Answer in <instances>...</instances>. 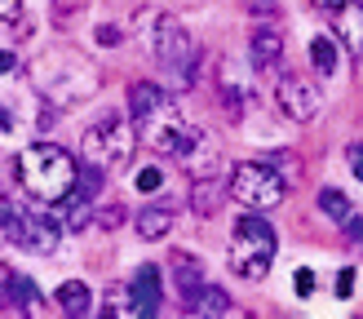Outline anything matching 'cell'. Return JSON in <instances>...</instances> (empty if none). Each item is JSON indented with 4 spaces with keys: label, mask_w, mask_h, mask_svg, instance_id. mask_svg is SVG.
<instances>
[{
    "label": "cell",
    "mask_w": 363,
    "mask_h": 319,
    "mask_svg": "<svg viewBox=\"0 0 363 319\" xmlns=\"http://www.w3.org/2000/svg\"><path fill=\"white\" fill-rule=\"evenodd\" d=\"M133 40L142 49V58H151L173 84H195V40L173 13L142 9L133 18Z\"/></svg>",
    "instance_id": "6da1fadb"
},
{
    "label": "cell",
    "mask_w": 363,
    "mask_h": 319,
    "mask_svg": "<svg viewBox=\"0 0 363 319\" xmlns=\"http://www.w3.org/2000/svg\"><path fill=\"white\" fill-rule=\"evenodd\" d=\"M13 182L23 195H31L35 204H67L76 195V182H80V169L62 147L53 142H35L23 155L13 160Z\"/></svg>",
    "instance_id": "7a4b0ae2"
},
{
    "label": "cell",
    "mask_w": 363,
    "mask_h": 319,
    "mask_svg": "<svg viewBox=\"0 0 363 319\" xmlns=\"http://www.w3.org/2000/svg\"><path fill=\"white\" fill-rule=\"evenodd\" d=\"M129 116L138 124V138L147 142V147H155L160 155H169V160H177L182 142H186L191 129H195V124L177 111V102L151 80H138L129 89Z\"/></svg>",
    "instance_id": "3957f363"
},
{
    "label": "cell",
    "mask_w": 363,
    "mask_h": 319,
    "mask_svg": "<svg viewBox=\"0 0 363 319\" xmlns=\"http://www.w3.org/2000/svg\"><path fill=\"white\" fill-rule=\"evenodd\" d=\"M31 76H35L40 98L53 106H76L98 89V71L84 58H76V53H45Z\"/></svg>",
    "instance_id": "277c9868"
},
{
    "label": "cell",
    "mask_w": 363,
    "mask_h": 319,
    "mask_svg": "<svg viewBox=\"0 0 363 319\" xmlns=\"http://www.w3.org/2000/svg\"><path fill=\"white\" fill-rule=\"evenodd\" d=\"M275 226H270L262 213H248V218L235 222L230 230V244H226V262H230V271L248 279V284H257L270 275V262H275Z\"/></svg>",
    "instance_id": "5b68a950"
},
{
    "label": "cell",
    "mask_w": 363,
    "mask_h": 319,
    "mask_svg": "<svg viewBox=\"0 0 363 319\" xmlns=\"http://www.w3.org/2000/svg\"><path fill=\"white\" fill-rule=\"evenodd\" d=\"M133 142H138V124H133V116L106 111L102 120H94V124L80 133V155H84L89 169L111 173V169H124V164H129Z\"/></svg>",
    "instance_id": "8992f818"
},
{
    "label": "cell",
    "mask_w": 363,
    "mask_h": 319,
    "mask_svg": "<svg viewBox=\"0 0 363 319\" xmlns=\"http://www.w3.org/2000/svg\"><path fill=\"white\" fill-rule=\"evenodd\" d=\"M284 191H288V177L275 164H266V160L235 164V173H230V200H240L244 208L266 213V208L284 204Z\"/></svg>",
    "instance_id": "52a82bcc"
},
{
    "label": "cell",
    "mask_w": 363,
    "mask_h": 319,
    "mask_svg": "<svg viewBox=\"0 0 363 319\" xmlns=\"http://www.w3.org/2000/svg\"><path fill=\"white\" fill-rule=\"evenodd\" d=\"M62 226L53 218H40V213H23L13 200H5V240L27 248V253H53L58 248Z\"/></svg>",
    "instance_id": "ba28073f"
},
{
    "label": "cell",
    "mask_w": 363,
    "mask_h": 319,
    "mask_svg": "<svg viewBox=\"0 0 363 319\" xmlns=\"http://www.w3.org/2000/svg\"><path fill=\"white\" fill-rule=\"evenodd\" d=\"M275 98H279V111L293 124H306V120H315L323 111V89L311 76H279Z\"/></svg>",
    "instance_id": "9c48e42d"
},
{
    "label": "cell",
    "mask_w": 363,
    "mask_h": 319,
    "mask_svg": "<svg viewBox=\"0 0 363 319\" xmlns=\"http://www.w3.org/2000/svg\"><path fill=\"white\" fill-rule=\"evenodd\" d=\"M177 164L186 169L191 177H217L222 173V147H217V138L208 129H191V138L182 142V151H177Z\"/></svg>",
    "instance_id": "30bf717a"
},
{
    "label": "cell",
    "mask_w": 363,
    "mask_h": 319,
    "mask_svg": "<svg viewBox=\"0 0 363 319\" xmlns=\"http://www.w3.org/2000/svg\"><path fill=\"white\" fill-rule=\"evenodd\" d=\"M217 80H222V102L230 116H244V106L252 102V80L248 71L240 62H222V71H217Z\"/></svg>",
    "instance_id": "8fae6325"
},
{
    "label": "cell",
    "mask_w": 363,
    "mask_h": 319,
    "mask_svg": "<svg viewBox=\"0 0 363 319\" xmlns=\"http://www.w3.org/2000/svg\"><path fill=\"white\" fill-rule=\"evenodd\" d=\"M173 279H177V293H182V301H186V310L199 301V293L208 289L204 284V262L191 257V253H173Z\"/></svg>",
    "instance_id": "7c38bea8"
},
{
    "label": "cell",
    "mask_w": 363,
    "mask_h": 319,
    "mask_svg": "<svg viewBox=\"0 0 363 319\" xmlns=\"http://www.w3.org/2000/svg\"><path fill=\"white\" fill-rule=\"evenodd\" d=\"M248 49H252V67L270 71V67H279V58H284V35L275 27H257L252 40H248Z\"/></svg>",
    "instance_id": "4fadbf2b"
},
{
    "label": "cell",
    "mask_w": 363,
    "mask_h": 319,
    "mask_svg": "<svg viewBox=\"0 0 363 319\" xmlns=\"http://www.w3.org/2000/svg\"><path fill=\"white\" fill-rule=\"evenodd\" d=\"M129 289L138 297L142 315H160V271H155V266H138V275L129 279Z\"/></svg>",
    "instance_id": "5bb4252c"
},
{
    "label": "cell",
    "mask_w": 363,
    "mask_h": 319,
    "mask_svg": "<svg viewBox=\"0 0 363 319\" xmlns=\"http://www.w3.org/2000/svg\"><path fill=\"white\" fill-rule=\"evenodd\" d=\"M98 315H106V319H138L142 306H138V297H133L129 284H111L106 297H102V306H98Z\"/></svg>",
    "instance_id": "9a60e30c"
},
{
    "label": "cell",
    "mask_w": 363,
    "mask_h": 319,
    "mask_svg": "<svg viewBox=\"0 0 363 319\" xmlns=\"http://www.w3.org/2000/svg\"><path fill=\"white\" fill-rule=\"evenodd\" d=\"M53 301H58V310H62V315H94V293H89V284H80V279L58 284Z\"/></svg>",
    "instance_id": "2e32d148"
},
{
    "label": "cell",
    "mask_w": 363,
    "mask_h": 319,
    "mask_svg": "<svg viewBox=\"0 0 363 319\" xmlns=\"http://www.w3.org/2000/svg\"><path fill=\"white\" fill-rule=\"evenodd\" d=\"M337 31H341V40H346L354 53H363V5H359V0H346V5H341Z\"/></svg>",
    "instance_id": "e0dca14e"
},
{
    "label": "cell",
    "mask_w": 363,
    "mask_h": 319,
    "mask_svg": "<svg viewBox=\"0 0 363 319\" xmlns=\"http://www.w3.org/2000/svg\"><path fill=\"white\" fill-rule=\"evenodd\" d=\"M5 297H9V306H13V310H27V315L45 310V306H40V293H35L23 275H5Z\"/></svg>",
    "instance_id": "ac0fdd59"
},
{
    "label": "cell",
    "mask_w": 363,
    "mask_h": 319,
    "mask_svg": "<svg viewBox=\"0 0 363 319\" xmlns=\"http://www.w3.org/2000/svg\"><path fill=\"white\" fill-rule=\"evenodd\" d=\"M173 230V213L169 208H142L138 213V235L142 240H164Z\"/></svg>",
    "instance_id": "d6986e66"
},
{
    "label": "cell",
    "mask_w": 363,
    "mask_h": 319,
    "mask_svg": "<svg viewBox=\"0 0 363 319\" xmlns=\"http://www.w3.org/2000/svg\"><path fill=\"white\" fill-rule=\"evenodd\" d=\"M311 62H315L319 76H333V71L341 67V53H337L333 35H315V40H311Z\"/></svg>",
    "instance_id": "ffe728a7"
},
{
    "label": "cell",
    "mask_w": 363,
    "mask_h": 319,
    "mask_svg": "<svg viewBox=\"0 0 363 319\" xmlns=\"http://www.w3.org/2000/svg\"><path fill=\"white\" fill-rule=\"evenodd\" d=\"M319 213L333 218V222H350V195L337 191V186H323L319 191Z\"/></svg>",
    "instance_id": "44dd1931"
},
{
    "label": "cell",
    "mask_w": 363,
    "mask_h": 319,
    "mask_svg": "<svg viewBox=\"0 0 363 319\" xmlns=\"http://www.w3.org/2000/svg\"><path fill=\"white\" fill-rule=\"evenodd\" d=\"M230 310L235 306H230V297L222 289H204V293H199V301H195L186 315H230Z\"/></svg>",
    "instance_id": "7402d4cb"
},
{
    "label": "cell",
    "mask_w": 363,
    "mask_h": 319,
    "mask_svg": "<svg viewBox=\"0 0 363 319\" xmlns=\"http://www.w3.org/2000/svg\"><path fill=\"white\" fill-rule=\"evenodd\" d=\"M217 195H222V191H217V182H213V177H199L195 208H199V213H213V208H217Z\"/></svg>",
    "instance_id": "603a6c76"
},
{
    "label": "cell",
    "mask_w": 363,
    "mask_h": 319,
    "mask_svg": "<svg viewBox=\"0 0 363 319\" xmlns=\"http://www.w3.org/2000/svg\"><path fill=\"white\" fill-rule=\"evenodd\" d=\"M293 289H297V297H311V293H315V271H311V266H297Z\"/></svg>",
    "instance_id": "cb8c5ba5"
},
{
    "label": "cell",
    "mask_w": 363,
    "mask_h": 319,
    "mask_svg": "<svg viewBox=\"0 0 363 319\" xmlns=\"http://www.w3.org/2000/svg\"><path fill=\"white\" fill-rule=\"evenodd\" d=\"M262 160H266V164H275V169H279L284 177H297V160L288 155V151H275V155H262Z\"/></svg>",
    "instance_id": "d4e9b609"
},
{
    "label": "cell",
    "mask_w": 363,
    "mask_h": 319,
    "mask_svg": "<svg viewBox=\"0 0 363 319\" xmlns=\"http://www.w3.org/2000/svg\"><path fill=\"white\" fill-rule=\"evenodd\" d=\"M160 186H164V173H160L155 164L138 173V191H160Z\"/></svg>",
    "instance_id": "484cf974"
},
{
    "label": "cell",
    "mask_w": 363,
    "mask_h": 319,
    "mask_svg": "<svg viewBox=\"0 0 363 319\" xmlns=\"http://www.w3.org/2000/svg\"><path fill=\"white\" fill-rule=\"evenodd\" d=\"M346 160H350V173L363 182V147H350V151H346Z\"/></svg>",
    "instance_id": "4316f807"
},
{
    "label": "cell",
    "mask_w": 363,
    "mask_h": 319,
    "mask_svg": "<svg viewBox=\"0 0 363 319\" xmlns=\"http://www.w3.org/2000/svg\"><path fill=\"white\" fill-rule=\"evenodd\" d=\"M350 289H354V271H341V275H337V293L350 297Z\"/></svg>",
    "instance_id": "83f0119b"
},
{
    "label": "cell",
    "mask_w": 363,
    "mask_h": 319,
    "mask_svg": "<svg viewBox=\"0 0 363 319\" xmlns=\"http://www.w3.org/2000/svg\"><path fill=\"white\" fill-rule=\"evenodd\" d=\"M346 226H350V240H354V244H363V218H350Z\"/></svg>",
    "instance_id": "f1b7e54d"
},
{
    "label": "cell",
    "mask_w": 363,
    "mask_h": 319,
    "mask_svg": "<svg viewBox=\"0 0 363 319\" xmlns=\"http://www.w3.org/2000/svg\"><path fill=\"white\" fill-rule=\"evenodd\" d=\"M319 5H346V0H319Z\"/></svg>",
    "instance_id": "f546056e"
}]
</instances>
